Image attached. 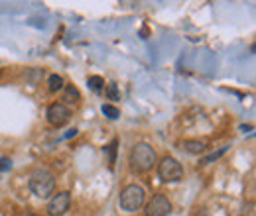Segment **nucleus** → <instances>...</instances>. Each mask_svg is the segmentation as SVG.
Masks as SVG:
<instances>
[{
	"label": "nucleus",
	"mask_w": 256,
	"mask_h": 216,
	"mask_svg": "<svg viewBox=\"0 0 256 216\" xmlns=\"http://www.w3.org/2000/svg\"><path fill=\"white\" fill-rule=\"evenodd\" d=\"M12 167V161L10 159H0V171H6Z\"/></svg>",
	"instance_id": "nucleus-16"
},
{
	"label": "nucleus",
	"mask_w": 256,
	"mask_h": 216,
	"mask_svg": "<svg viewBox=\"0 0 256 216\" xmlns=\"http://www.w3.org/2000/svg\"><path fill=\"white\" fill-rule=\"evenodd\" d=\"M46 116H48V122L52 124L54 128H62V126H65V124L69 122L71 110H69V106L64 104V102H54V104H50Z\"/></svg>",
	"instance_id": "nucleus-5"
},
{
	"label": "nucleus",
	"mask_w": 256,
	"mask_h": 216,
	"mask_svg": "<svg viewBox=\"0 0 256 216\" xmlns=\"http://www.w3.org/2000/svg\"><path fill=\"white\" fill-rule=\"evenodd\" d=\"M144 203H146V191L140 185H136V183L126 185L120 191V195H118V207L124 213H136V211H140L144 207Z\"/></svg>",
	"instance_id": "nucleus-3"
},
{
	"label": "nucleus",
	"mask_w": 256,
	"mask_h": 216,
	"mask_svg": "<svg viewBox=\"0 0 256 216\" xmlns=\"http://www.w3.org/2000/svg\"><path fill=\"white\" fill-rule=\"evenodd\" d=\"M205 142H199V140H184L182 142V150H186L188 154H193V155H199L205 152Z\"/></svg>",
	"instance_id": "nucleus-8"
},
{
	"label": "nucleus",
	"mask_w": 256,
	"mask_h": 216,
	"mask_svg": "<svg viewBox=\"0 0 256 216\" xmlns=\"http://www.w3.org/2000/svg\"><path fill=\"white\" fill-rule=\"evenodd\" d=\"M64 89H65V100H69V98H75V102L81 100V94H79V91L73 85H65Z\"/></svg>",
	"instance_id": "nucleus-14"
},
{
	"label": "nucleus",
	"mask_w": 256,
	"mask_h": 216,
	"mask_svg": "<svg viewBox=\"0 0 256 216\" xmlns=\"http://www.w3.org/2000/svg\"><path fill=\"white\" fill-rule=\"evenodd\" d=\"M87 85H89V89H91L93 93H96V94L104 91V79H102V77H98V75L89 77V79H87Z\"/></svg>",
	"instance_id": "nucleus-11"
},
{
	"label": "nucleus",
	"mask_w": 256,
	"mask_h": 216,
	"mask_svg": "<svg viewBox=\"0 0 256 216\" xmlns=\"http://www.w3.org/2000/svg\"><path fill=\"white\" fill-rule=\"evenodd\" d=\"M128 163H130V169L136 171V173H146L150 169H154L158 165V155L156 150L150 146V144H136L130 155H128Z\"/></svg>",
	"instance_id": "nucleus-1"
},
{
	"label": "nucleus",
	"mask_w": 256,
	"mask_h": 216,
	"mask_svg": "<svg viewBox=\"0 0 256 216\" xmlns=\"http://www.w3.org/2000/svg\"><path fill=\"white\" fill-rule=\"evenodd\" d=\"M226 150H228V146H223V148H221L219 152H213V154H209V155H207V157H203V159H201V165H209L211 161H215V159H219V157H221V155H223L224 152H226Z\"/></svg>",
	"instance_id": "nucleus-13"
},
{
	"label": "nucleus",
	"mask_w": 256,
	"mask_h": 216,
	"mask_svg": "<svg viewBox=\"0 0 256 216\" xmlns=\"http://www.w3.org/2000/svg\"><path fill=\"white\" fill-rule=\"evenodd\" d=\"M172 213V203L166 195H154L146 205V216H168Z\"/></svg>",
	"instance_id": "nucleus-7"
},
{
	"label": "nucleus",
	"mask_w": 256,
	"mask_h": 216,
	"mask_svg": "<svg viewBox=\"0 0 256 216\" xmlns=\"http://www.w3.org/2000/svg\"><path fill=\"white\" fill-rule=\"evenodd\" d=\"M71 207V193L69 191H62L58 195H54L48 201V215L50 216H64Z\"/></svg>",
	"instance_id": "nucleus-6"
},
{
	"label": "nucleus",
	"mask_w": 256,
	"mask_h": 216,
	"mask_svg": "<svg viewBox=\"0 0 256 216\" xmlns=\"http://www.w3.org/2000/svg\"><path fill=\"white\" fill-rule=\"evenodd\" d=\"M64 87H65V81L62 75H52V77L48 79V91H50L52 94L64 91Z\"/></svg>",
	"instance_id": "nucleus-9"
},
{
	"label": "nucleus",
	"mask_w": 256,
	"mask_h": 216,
	"mask_svg": "<svg viewBox=\"0 0 256 216\" xmlns=\"http://www.w3.org/2000/svg\"><path fill=\"white\" fill-rule=\"evenodd\" d=\"M156 167H158V177L164 183H178L184 177V165L172 155H166Z\"/></svg>",
	"instance_id": "nucleus-4"
},
{
	"label": "nucleus",
	"mask_w": 256,
	"mask_h": 216,
	"mask_svg": "<svg viewBox=\"0 0 256 216\" xmlns=\"http://www.w3.org/2000/svg\"><path fill=\"white\" fill-rule=\"evenodd\" d=\"M28 187L38 199H52L56 195V177L48 169H34Z\"/></svg>",
	"instance_id": "nucleus-2"
},
{
	"label": "nucleus",
	"mask_w": 256,
	"mask_h": 216,
	"mask_svg": "<svg viewBox=\"0 0 256 216\" xmlns=\"http://www.w3.org/2000/svg\"><path fill=\"white\" fill-rule=\"evenodd\" d=\"M106 96H108V100H120L118 87H116L114 83H110V85H108V89H106Z\"/></svg>",
	"instance_id": "nucleus-15"
},
{
	"label": "nucleus",
	"mask_w": 256,
	"mask_h": 216,
	"mask_svg": "<svg viewBox=\"0 0 256 216\" xmlns=\"http://www.w3.org/2000/svg\"><path fill=\"white\" fill-rule=\"evenodd\" d=\"M116 150H118V140H116V138H114L108 146L102 148V152L108 155V167H110V169H114V163H116Z\"/></svg>",
	"instance_id": "nucleus-10"
},
{
	"label": "nucleus",
	"mask_w": 256,
	"mask_h": 216,
	"mask_svg": "<svg viewBox=\"0 0 256 216\" xmlns=\"http://www.w3.org/2000/svg\"><path fill=\"white\" fill-rule=\"evenodd\" d=\"M102 114L106 116V118H110V120H116L118 116H120V110L114 106V104H102Z\"/></svg>",
	"instance_id": "nucleus-12"
}]
</instances>
